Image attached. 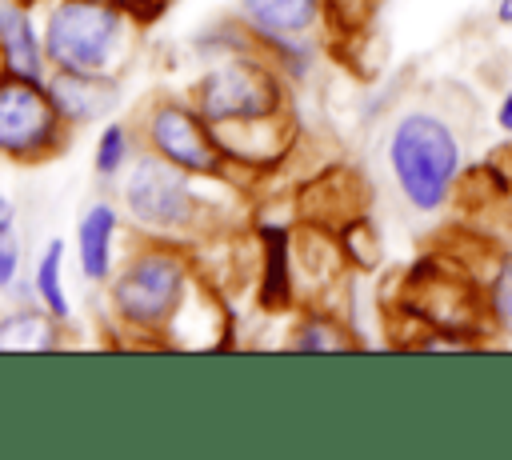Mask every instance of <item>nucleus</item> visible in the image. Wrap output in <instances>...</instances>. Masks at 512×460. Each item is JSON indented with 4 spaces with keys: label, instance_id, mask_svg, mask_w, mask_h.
Returning a JSON list of instances; mask_svg holds the SVG:
<instances>
[{
    "label": "nucleus",
    "instance_id": "nucleus-22",
    "mask_svg": "<svg viewBox=\"0 0 512 460\" xmlns=\"http://www.w3.org/2000/svg\"><path fill=\"white\" fill-rule=\"evenodd\" d=\"M496 20L504 28H512V0H496Z\"/></svg>",
    "mask_w": 512,
    "mask_h": 460
},
{
    "label": "nucleus",
    "instance_id": "nucleus-16",
    "mask_svg": "<svg viewBox=\"0 0 512 460\" xmlns=\"http://www.w3.org/2000/svg\"><path fill=\"white\" fill-rule=\"evenodd\" d=\"M60 268H64V244L52 240L36 264V296L44 300V308L56 316V320H68V296H64V284H60Z\"/></svg>",
    "mask_w": 512,
    "mask_h": 460
},
{
    "label": "nucleus",
    "instance_id": "nucleus-21",
    "mask_svg": "<svg viewBox=\"0 0 512 460\" xmlns=\"http://www.w3.org/2000/svg\"><path fill=\"white\" fill-rule=\"evenodd\" d=\"M124 12H140V16H156L164 8V0H116Z\"/></svg>",
    "mask_w": 512,
    "mask_h": 460
},
{
    "label": "nucleus",
    "instance_id": "nucleus-7",
    "mask_svg": "<svg viewBox=\"0 0 512 460\" xmlns=\"http://www.w3.org/2000/svg\"><path fill=\"white\" fill-rule=\"evenodd\" d=\"M192 172H184L180 164L164 160L160 152L156 156H140L136 168L128 172V184H124V200L132 208V216L148 228H160V232H172V228H184L192 220V184H188Z\"/></svg>",
    "mask_w": 512,
    "mask_h": 460
},
{
    "label": "nucleus",
    "instance_id": "nucleus-1",
    "mask_svg": "<svg viewBox=\"0 0 512 460\" xmlns=\"http://www.w3.org/2000/svg\"><path fill=\"white\" fill-rule=\"evenodd\" d=\"M388 164L396 188L416 212H436L448 204L460 180V140L456 128L428 108L404 112L388 136Z\"/></svg>",
    "mask_w": 512,
    "mask_h": 460
},
{
    "label": "nucleus",
    "instance_id": "nucleus-11",
    "mask_svg": "<svg viewBox=\"0 0 512 460\" xmlns=\"http://www.w3.org/2000/svg\"><path fill=\"white\" fill-rule=\"evenodd\" d=\"M0 60L12 76L40 80L44 44L36 40V28L20 4H0Z\"/></svg>",
    "mask_w": 512,
    "mask_h": 460
},
{
    "label": "nucleus",
    "instance_id": "nucleus-4",
    "mask_svg": "<svg viewBox=\"0 0 512 460\" xmlns=\"http://www.w3.org/2000/svg\"><path fill=\"white\" fill-rule=\"evenodd\" d=\"M184 280H188L184 256H176L172 248H148V252L132 256L128 268L116 276L112 304H116L120 320H128L136 328H164L172 320V312L180 308Z\"/></svg>",
    "mask_w": 512,
    "mask_h": 460
},
{
    "label": "nucleus",
    "instance_id": "nucleus-19",
    "mask_svg": "<svg viewBox=\"0 0 512 460\" xmlns=\"http://www.w3.org/2000/svg\"><path fill=\"white\" fill-rule=\"evenodd\" d=\"M16 264H20V240L12 236V228H0V288L16 280Z\"/></svg>",
    "mask_w": 512,
    "mask_h": 460
},
{
    "label": "nucleus",
    "instance_id": "nucleus-10",
    "mask_svg": "<svg viewBox=\"0 0 512 460\" xmlns=\"http://www.w3.org/2000/svg\"><path fill=\"white\" fill-rule=\"evenodd\" d=\"M324 0H240V16L268 40L300 36L324 16Z\"/></svg>",
    "mask_w": 512,
    "mask_h": 460
},
{
    "label": "nucleus",
    "instance_id": "nucleus-18",
    "mask_svg": "<svg viewBox=\"0 0 512 460\" xmlns=\"http://www.w3.org/2000/svg\"><path fill=\"white\" fill-rule=\"evenodd\" d=\"M128 160V132L120 124H108L96 140V172L100 176H116L120 164Z\"/></svg>",
    "mask_w": 512,
    "mask_h": 460
},
{
    "label": "nucleus",
    "instance_id": "nucleus-15",
    "mask_svg": "<svg viewBox=\"0 0 512 460\" xmlns=\"http://www.w3.org/2000/svg\"><path fill=\"white\" fill-rule=\"evenodd\" d=\"M292 348L296 352H348V348H360V344H356V336L340 320H332V316H308L296 328Z\"/></svg>",
    "mask_w": 512,
    "mask_h": 460
},
{
    "label": "nucleus",
    "instance_id": "nucleus-17",
    "mask_svg": "<svg viewBox=\"0 0 512 460\" xmlns=\"http://www.w3.org/2000/svg\"><path fill=\"white\" fill-rule=\"evenodd\" d=\"M488 316L512 340V256L500 260V268H496V276L488 284Z\"/></svg>",
    "mask_w": 512,
    "mask_h": 460
},
{
    "label": "nucleus",
    "instance_id": "nucleus-23",
    "mask_svg": "<svg viewBox=\"0 0 512 460\" xmlns=\"http://www.w3.org/2000/svg\"><path fill=\"white\" fill-rule=\"evenodd\" d=\"M0 228H12V204L0 196Z\"/></svg>",
    "mask_w": 512,
    "mask_h": 460
},
{
    "label": "nucleus",
    "instance_id": "nucleus-9",
    "mask_svg": "<svg viewBox=\"0 0 512 460\" xmlns=\"http://www.w3.org/2000/svg\"><path fill=\"white\" fill-rule=\"evenodd\" d=\"M56 108L64 120L80 124V120H92V116H104L112 104H116V80L112 76H88V72H60L52 84H48Z\"/></svg>",
    "mask_w": 512,
    "mask_h": 460
},
{
    "label": "nucleus",
    "instance_id": "nucleus-3",
    "mask_svg": "<svg viewBox=\"0 0 512 460\" xmlns=\"http://www.w3.org/2000/svg\"><path fill=\"white\" fill-rule=\"evenodd\" d=\"M192 108L216 132H236L252 124H272L284 112V88L272 68L256 60H228L200 76V84L192 88Z\"/></svg>",
    "mask_w": 512,
    "mask_h": 460
},
{
    "label": "nucleus",
    "instance_id": "nucleus-5",
    "mask_svg": "<svg viewBox=\"0 0 512 460\" xmlns=\"http://www.w3.org/2000/svg\"><path fill=\"white\" fill-rule=\"evenodd\" d=\"M60 108L40 80L0 76V152L16 160H44L60 140Z\"/></svg>",
    "mask_w": 512,
    "mask_h": 460
},
{
    "label": "nucleus",
    "instance_id": "nucleus-8",
    "mask_svg": "<svg viewBox=\"0 0 512 460\" xmlns=\"http://www.w3.org/2000/svg\"><path fill=\"white\" fill-rule=\"evenodd\" d=\"M204 124L208 120L196 108H184L172 100L156 104L148 116V144H152V152L180 164L184 172L220 176L224 172V148H220V140H212V132Z\"/></svg>",
    "mask_w": 512,
    "mask_h": 460
},
{
    "label": "nucleus",
    "instance_id": "nucleus-20",
    "mask_svg": "<svg viewBox=\"0 0 512 460\" xmlns=\"http://www.w3.org/2000/svg\"><path fill=\"white\" fill-rule=\"evenodd\" d=\"M496 128L512 136V88H508V92L500 96V104H496Z\"/></svg>",
    "mask_w": 512,
    "mask_h": 460
},
{
    "label": "nucleus",
    "instance_id": "nucleus-2",
    "mask_svg": "<svg viewBox=\"0 0 512 460\" xmlns=\"http://www.w3.org/2000/svg\"><path fill=\"white\" fill-rule=\"evenodd\" d=\"M124 32L116 0H60L44 24V56L60 72L108 76L124 56Z\"/></svg>",
    "mask_w": 512,
    "mask_h": 460
},
{
    "label": "nucleus",
    "instance_id": "nucleus-12",
    "mask_svg": "<svg viewBox=\"0 0 512 460\" xmlns=\"http://www.w3.org/2000/svg\"><path fill=\"white\" fill-rule=\"evenodd\" d=\"M112 236H116V212L108 204H92L76 224V252L80 272L88 280H104L112 268Z\"/></svg>",
    "mask_w": 512,
    "mask_h": 460
},
{
    "label": "nucleus",
    "instance_id": "nucleus-6",
    "mask_svg": "<svg viewBox=\"0 0 512 460\" xmlns=\"http://www.w3.org/2000/svg\"><path fill=\"white\" fill-rule=\"evenodd\" d=\"M404 308L424 324V332H452V336L468 340L472 332L484 328L480 324L476 288L464 280V272L444 268V264H432V260H424V264H416L408 272Z\"/></svg>",
    "mask_w": 512,
    "mask_h": 460
},
{
    "label": "nucleus",
    "instance_id": "nucleus-13",
    "mask_svg": "<svg viewBox=\"0 0 512 460\" xmlns=\"http://www.w3.org/2000/svg\"><path fill=\"white\" fill-rule=\"evenodd\" d=\"M264 236V280H260V304L268 312H284L292 304V272H288V232L284 228H260Z\"/></svg>",
    "mask_w": 512,
    "mask_h": 460
},
{
    "label": "nucleus",
    "instance_id": "nucleus-14",
    "mask_svg": "<svg viewBox=\"0 0 512 460\" xmlns=\"http://www.w3.org/2000/svg\"><path fill=\"white\" fill-rule=\"evenodd\" d=\"M56 316L48 312H12L0 320V352H48L60 344Z\"/></svg>",
    "mask_w": 512,
    "mask_h": 460
}]
</instances>
